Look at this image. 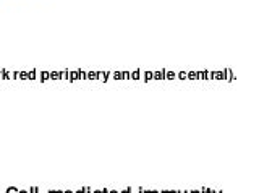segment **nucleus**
Returning a JSON list of instances; mask_svg holds the SVG:
<instances>
[{
    "label": "nucleus",
    "instance_id": "nucleus-31",
    "mask_svg": "<svg viewBox=\"0 0 259 193\" xmlns=\"http://www.w3.org/2000/svg\"><path fill=\"white\" fill-rule=\"evenodd\" d=\"M47 193H55V191H52V190H51V191H47Z\"/></svg>",
    "mask_w": 259,
    "mask_h": 193
},
{
    "label": "nucleus",
    "instance_id": "nucleus-7",
    "mask_svg": "<svg viewBox=\"0 0 259 193\" xmlns=\"http://www.w3.org/2000/svg\"><path fill=\"white\" fill-rule=\"evenodd\" d=\"M110 75L113 80H123V71H112Z\"/></svg>",
    "mask_w": 259,
    "mask_h": 193
},
{
    "label": "nucleus",
    "instance_id": "nucleus-14",
    "mask_svg": "<svg viewBox=\"0 0 259 193\" xmlns=\"http://www.w3.org/2000/svg\"><path fill=\"white\" fill-rule=\"evenodd\" d=\"M78 76H79V80H86V71L84 70H78Z\"/></svg>",
    "mask_w": 259,
    "mask_h": 193
},
{
    "label": "nucleus",
    "instance_id": "nucleus-2",
    "mask_svg": "<svg viewBox=\"0 0 259 193\" xmlns=\"http://www.w3.org/2000/svg\"><path fill=\"white\" fill-rule=\"evenodd\" d=\"M152 80H165V70L152 71Z\"/></svg>",
    "mask_w": 259,
    "mask_h": 193
},
{
    "label": "nucleus",
    "instance_id": "nucleus-4",
    "mask_svg": "<svg viewBox=\"0 0 259 193\" xmlns=\"http://www.w3.org/2000/svg\"><path fill=\"white\" fill-rule=\"evenodd\" d=\"M186 78H188V80H199L201 73H199V71H186Z\"/></svg>",
    "mask_w": 259,
    "mask_h": 193
},
{
    "label": "nucleus",
    "instance_id": "nucleus-5",
    "mask_svg": "<svg viewBox=\"0 0 259 193\" xmlns=\"http://www.w3.org/2000/svg\"><path fill=\"white\" fill-rule=\"evenodd\" d=\"M76 80H79V76H78V70L76 71H70V76H68V82H76Z\"/></svg>",
    "mask_w": 259,
    "mask_h": 193
},
{
    "label": "nucleus",
    "instance_id": "nucleus-8",
    "mask_svg": "<svg viewBox=\"0 0 259 193\" xmlns=\"http://www.w3.org/2000/svg\"><path fill=\"white\" fill-rule=\"evenodd\" d=\"M86 80H97V71H86Z\"/></svg>",
    "mask_w": 259,
    "mask_h": 193
},
{
    "label": "nucleus",
    "instance_id": "nucleus-3",
    "mask_svg": "<svg viewBox=\"0 0 259 193\" xmlns=\"http://www.w3.org/2000/svg\"><path fill=\"white\" fill-rule=\"evenodd\" d=\"M143 78V71L141 70H135V71H132V73H130V80H141Z\"/></svg>",
    "mask_w": 259,
    "mask_h": 193
},
{
    "label": "nucleus",
    "instance_id": "nucleus-1",
    "mask_svg": "<svg viewBox=\"0 0 259 193\" xmlns=\"http://www.w3.org/2000/svg\"><path fill=\"white\" fill-rule=\"evenodd\" d=\"M109 76H110V71H97V80L102 82V83L107 82Z\"/></svg>",
    "mask_w": 259,
    "mask_h": 193
},
{
    "label": "nucleus",
    "instance_id": "nucleus-32",
    "mask_svg": "<svg viewBox=\"0 0 259 193\" xmlns=\"http://www.w3.org/2000/svg\"><path fill=\"white\" fill-rule=\"evenodd\" d=\"M20 193H28V191H20Z\"/></svg>",
    "mask_w": 259,
    "mask_h": 193
},
{
    "label": "nucleus",
    "instance_id": "nucleus-21",
    "mask_svg": "<svg viewBox=\"0 0 259 193\" xmlns=\"http://www.w3.org/2000/svg\"><path fill=\"white\" fill-rule=\"evenodd\" d=\"M31 193H39V188H31Z\"/></svg>",
    "mask_w": 259,
    "mask_h": 193
},
{
    "label": "nucleus",
    "instance_id": "nucleus-15",
    "mask_svg": "<svg viewBox=\"0 0 259 193\" xmlns=\"http://www.w3.org/2000/svg\"><path fill=\"white\" fill-rule=\"evenodd\" d=\"M177 78L185 80V78H186V71H178V73H177Z\"/></svg>",
    "mask_w": 259,
    "mask_h": 193
},
{
    "label": "nucleus",
    "instance_id": "nucleus-25",
    "mask_svg": "<svg viewBox=\"0 0 259 193\" xmlns=\"http://www.w3.org/2000/svg\"><path fill=\"white\" fill-rule=\"evenodd\" d=\"M91 193H101V190H93Z\"/></svg>",
    "mask_w": 259,
    "mask_h": 193
},
{
    "label": "nucleus",
    "instance_id": "nucleus-13",
    "mask_svg": "<svg viewBox=\"0 0 259 193\" xmlns=\"http://www.w3.org/2000/svg\"><path fill=\"white\" fill-rule=\"evenodd\" d=\"M28 78H29V80H36V78H37V70L29 71V73H28Z\"/></svg>",
    "mask_w": 259,
    "mask_h": 193
},
{
    "label": "nucleus",
    "instance_id": "nucleus-20",
    "mask_svg": "<svg viewBox=\"0 0 259 193\" xmlns=\"http://www.w3.org/2000/svg\"><path fill=\"white\" fill-rule=\"evenodd\" d=\"M83 190H84V193H91V188H89V187H84Z\"/></svg>",
    "mask_w": 259,
    "mask_h": 193
},
{
    "label": "nucleus",
    "instance_id": "nucleus-33",
    "mask_svg": "<svg viewBox=\"0 0 259 193\" xmlns=\"http://www.w3.org/2000/svg\"><path fill=\"white\" fill-rule=\"evenodd\" d=\"M151 193H159V191H151Z\"/></svg>",
    "mask_w": 259,
    "mask_h": 193
},
{
    "label": "nucleus",
    "instance_id": "nucleus-24",
    "mask_svg": "<svg viewBox=\"0 0 259 193\" xmlns=\"http://www.w3.org/2000/svg\"><path fill=\"white\" fill-rule=\"evenodd\" d=\"M109 193H118L117 190H109Z\"/></svg>",
    "mask_w": 259,
    "mask_h": 193
},
{
    "label": "nucleus",
    "instance_id": "nucleus-26",
    "mask_svg": "<svg viewBox=\"0 0 259 193\" xmlns=\"http://www.w3.org/2000/svg\"><path fill=\"white\" fill-rule=\"evenodd\" d=\"M175 193H186V191H182V190H177Z\"/></svg>",
    "mask_w": 259,
    "mask_h": 193
},
{
    "label": "nucleus",
    "instance_id": "nucleus-30",
    "mask_svg": "<svg viewBox=\"0 0 259 193\" xmlns=\"http://www.w3.org/2000/svg\"><path fill=\"white\" fill-rule=\"evenodd\" d=\"M162 193H170V191H167V190H164V191H162Z\"/></svg>",
    "mask_w": 259,
    "mask_h": 193
},
{
    "label": "nucleus",
    "instance_id": "nucleus-23",
    "mask_svg": "<svg viewBox=\"0 0 259 193\" xmlns=\"http://www.w3.org/2000/svg\"><path fill=\"white\" fill-rule=\"evenodd\" d=\"M186 193H199V190H191V191H186Z\"/></svg>",
    "mask_w": 259,
    "mask_h": 193
},
{
    "label": "nucleus",
    "instance_id": "nucleus-11",
    "mask_svg": "<svg viewBox=\"0 0 259 193\" xmlns=\"http://www.w3.org/2000/svg\"><path fill=\"white\" fill-rule=\"evenodd\" d=\"M68 76H70V71L68 70L60 71V80H68Z\"/></svg>",
    "mask_w": 259,
    "mask_h": 193
},
{
    "label": "nucleus",
    "instance_id": "nucleus-18",
    "mask_svg": "<svg viewBox=\"0 0 259 193\" xmlns=\"http://www.w3.org/2000/svg\"><path fill=\"white\" fill-rule=\"evenodd\" d=\"M7 193H20L18 190H16V188H8V191Z\"/></svg>",
    "mask_w": 259,
    "mask_h": 193
},
{
    "label": "nucleus",
    "instance_id": "nucleus-6",
    "mask_svg": "<svg viewBox=\"0 0 259 193\" xmlns=\"http://www.w3.org/2000/svg\"><path fill=\"white\" fill-rule=\"evenodd\" d=\"M49 80H60V71H49Z\"/></svg>",
    "mask_w": 259,
    "mask_h": 193
},
{
    "label": "nucleus",
    "instance_id": "nucleus-28",
    "mask_svg": "<svg viewBox=\"0 0 259 193\" xmlns=\"http://www.w3.org/2000/svg\"><path fill=\"white\" fill-rule=\"evenodd\" d=\"M55 193H63V191H60V190H57V191H55Z\"/></svg>",
    "mask_w": 259,
    "mask_h": 193
},
{
    "label": "nucleus",
    "instance_id": "nucleus-27",
    "mask_svg": "<svg viewBox=\"0 0 259 193\" xmlns=\"http://www.w3.org/2000/svg\"><path fill=\"white\" fill-rule=\"evenodd\" d=\"M63 193H73V191H70V190H67V191H63Z\"/></svg>",
    "mask_w": 259,
    "mask_h": 193
},
{
    "label": "nucleus",
    "instance_id": "nucleus-22",
    "mask_svg": "<svg viewBox=\"0 0 259 193\" xmlns=\"http://www.w3.org/2000/svg\"><path fill=\"white\" fill-rule=\"evenodd\" d=\"M101 193H109V188H102V190H101Z\"/></svg>",
    "mask_w": 259,
    "mask_h": 193
},
{
    "label": "nucleus",
    "instance_id": "nucleus-16",
    "mask_svg": "<svg viewBox=\"0 0 259 193\" xmlns=\"http://www.w3.org/2000/svg\"><path fill=\"white\" fill-rule=\"evenodd\" d=\"M20 78L26 80V78H28V73H26V71H23V73H20Z\"/></svg>",
    "mask_w": 259,
    "mask_h": 193
},
{
    "label": "nucleus",
    "instance_id": "nucleus-17",
    "mask_svg": "<svg viewBox=\"0 0 259 193\" xmlns=\"http://www.w3.org/2000/svg\"><path fill=\"white\" fill-rule=\"evenodd\" d=\"M123 80H130V71H123Z\"/></svg>",
    "mask_w": 259,
    "mask_h": 193
},
{
    "label": "nucleus",
    "instance_id": "nucleus-12",
    "mask_svg": "<svg viewBox=\"0 0 259 193\" xmlns=\"http://www.w3.org/2000/svg\"><path fill=\"white\" fill-rule=\"evenodd\" d=\"M49 80V71H40V82H47Z\"/></svg>",
    "mask_w": 259,
    "mask_h": 193
},
{
    "label": "nucleus",
    "instance_id": "nucleus-29",
    "mask_svg": "<svg viewBox=\"0 0 259 193\" xmlns=\"http://www.w3.org/2000/svg\"><path fill=\"white\" fill-rule=\"evenodd\" d=\"M143 193H151V191H148V190H144V191H143Z\"/></svg>",
    "mask_w": 259,
    "mask_h": 193
},
{
    "label": "nucleus",
    "instance_id": "nucleus-9",
    "mask_svg": "<svg viewBox=\"0 0 259 193\" xmlns=\"http://www.w3.org/2000/svg\"><path fill=\"white\" fill-rule=\"evenodd\" d=\"M143 80H144V82H151V80H152V71H144Z\"/></svg>",
    "mask_w": 259,
    "mask_h": 193
},
{
    "label": "nucleus",
    "instance_id": "nucleus-10",
    "mask_svg": "<svg viewBox=\"0 0 259 193\" xmlns=\"http://www.w3.org/2000/svg\"><path fill=\"white\" fill-rule=\"evenodd\" d=\"M174 78H177V73H175V71H167V70H165V80H174Z\"/></svg>",
    "mask_w": 259,
    "mask_h": 193
},
{
    "label": "nucleus",
    "instance_id": "nucleus-19",
    "mask_svg": "<svg viewBox=\"0 0 259 193\" xmlns=\"http://www.w3.org/2000/svg\"><path fill=\"white\" fill-rule=\"evenodd\" d=\"M118 193H132V188H125V190H121Z\"/></svg>",
    "mask_w": 259,
    "mask_h": 193
}]
</instances>
